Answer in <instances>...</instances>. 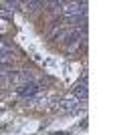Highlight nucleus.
I'll return each instance as SVG.
<instances>
[{"mask_svg": "<svg viewBox=\"0 0 121 135\" xmlns=\"http://www.w3.org/2000/svg\"><path fill=\"white\" fill-rule=\"evenodd\" d=\"M61 12H63L65 20H77V18L87 14V2H69V4H63Z\"/></svg>", "mask_w": 121, "mask_h": 135, "instance_id": "f257e3e1", "label": "nucleus"}, {"mask_svg": "<svg viewBox=\"0 0 121 135\" xmlns=\"http://www.w3.org/2000/svg\"><path fill=\"white\" fill-rule=\"evenodd\" d=\"M8 81H12V83H32V75H30V71H10L8 73Z\"/></svg>", "mask_w": 121, "mask_h": 135, "instance_id": "f03ea898", "label": "nucleus"}, {"mask_svg": "<svg viewBox=\"0 0 121 135\" xmlns=\"http://www.w3.org/2000/svg\"><path fill=\"white\" fill-rule=\"evenodd\" d=\"M38 91H40V87H38L36 83H26V85H20V87L16 89V95L22 97V99H28V97L32 99Z\"/></svg>", "mask_w": 121, "mask_h": 135, "instance_id": "7ed1b4c3", "label": "nucleus"}, {"mask_svg": "<svg viewBox=\"0 0 121 135\" xmlns=\"http://www.w3.org/2000/svg\"><path fill=\"white\" fill-rule=\"evenodd\" d=\"M81 105L79 99H75V97H71V99H63V101L59 103V109L63 113H71V111H77V107Z\"/></svg>", "mask_w": 121, "mask_h": 135, "instance_id": "20e7f679", "label": "nucleus"}, {"mask_svg": "<svg viewBox=\"0 0 121 135\" xmlns=\"http://www.w3.org/2000/svg\"><path fill=\"white\" fill-rule=\"evenodd\" d=\"M71 93H73V97H75V99H79V101L87 99L89 91H87V85H85V81H81V83H75V85H73V89H71Z\"/></svg>", "mask_w": 121, "mask_h": 135, "instance_id": "39448f33", "label": "nucleus"}, {"mask_svg": "<svg viewBox=\"0 0 121 135\" xmlns=\"http://www.w3.org/2000/svg\"><path fill=\"white\" fill-rule=\"evenodd\" d=\"M24 6H26V10H28V12H35L38 6H42V2H32V0H30V2H26Z\"/></svg>", "mask_w": 121, "mask_h": 135, "instance_id": "423d86ee", "label": "nucleus"}, {"mask_svg": "<svg viewBox=\"0 0 121 135\" xmlns=\"http://www.w3.org/2000/svg\"><path fill=\"white\" fill-rule=\"evenodd\" d=\"M6 81H8V77H6V75H0V87H2Z\"/></svg>", "mask_w": 121, "mask_h": 135, "instance_id": "0eeeda50", "label": "nucleus"}]
</instances>
